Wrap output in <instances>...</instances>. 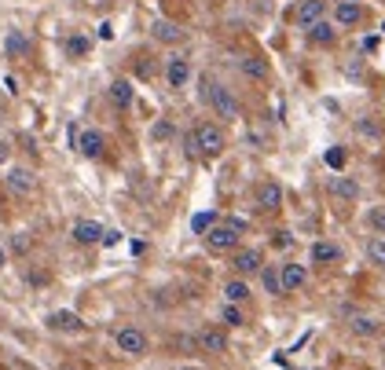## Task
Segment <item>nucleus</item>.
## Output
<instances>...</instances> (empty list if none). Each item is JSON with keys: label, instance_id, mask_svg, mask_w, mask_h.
Wrapping results in <instances>:
<instances>
[{"label": "nucleus", "instance_id": "1", "mask_svg": "<svg viewBox=\"0 0 385 370\" xmlns=\"http://www.w3.org/2000/svg\"><path fill=\"white\" fill-rule=\"evenodd\" d=\"M191 150H195V155H202V158H213V155H221L224 150V132L216 129L213 121H202L195 132H191Z\"/></svg>", "mask_w": 385, "mask_h": 370}, {"label": "nucleus", "instance_id": "2", "mask_svg": "<svg viewBox=\"0 0 385 370\" xmlns=\"http://www.w3.org/2000/svg\"><path fill=\"white\" fill-rule=\"evenodd\" d=\"M239 242H242V235L231 224H213L209 231H205V246H209L213 253H235Z\"/></svg>", "mask_w": 385, "mask_h": 370}, {"label": "nucleus", "instance_id": "3", "mask_svg": "<svg viewBox=\"0 0 385 370\" xmlns=\"http://www.w3.org/2000/svg\"><path fill=\"white\" fill-rule=\"evenodd\" d=\"M209 103H213V110L221 114V118H239L242 114V107H239V99L231 96V88H224V85H213V92H209Z\"/></svg>", "mask_w": 385, "mask_h": 370}, {"label": "nucleus", "instance_id": "4", "mask_svg": "<svg viewBox=\"0 0 385 370\" xmlns=\"http://www.w3.org/2000/svg\"><path fill=\"white\" fill-rule=\"evenodd\" d=\"M114 341H118V349L125 355H144L147 352V334H144V330H136V326H121Z\"/></svg>", "mask_w": 385, "mask_h": 370}, {"label": "nucleus", "instance_id": "5", "mask_svg": "<svg viewBox=\"0 0 385 370\" xmlns=\"http://www.w3.org/2000/svg\"><path fill=\"white\" fill-rule=\"evenodd\" d=\"M253 202H257V209H264V213H275V209L282 206V187H279L275 180H264V184H257V195H253Z\"/></svg>", "mask_w": 385, "mask_h": 370}, {"label": "nucleus", "instance_id": "6", "mask_svg": "<svg viewBox=\"0 0 385 370\" xmlns=\"http://www.w3.org/2000/svg\"><path fill=\"white\" fill-rule=\"evenodd\" d=\"M323 11H327L323 0H301L298 11H293V19H298L301 30H312L316 22H323Z\"/></svg>", "mask_w": 385, "mask_h": 370}, {"label": "nucleus", "instance_id": "7", "mask_svg": "<svg viewBox=\"0 0 385 370\" xmlns=\"http://www.w3.org/2000/svg\"><path fill=\"white\" fill-rule=\"evenodd\" d=\"M198 349L202 352H209V355H216V352H228V334L224 330H216V326H205V330H198Z\"/></svg>", "mask_w": 385, "mask_h": 370}, {"label": "nucleus", "instance_id": "8", "mask_svg": "<svg viewBox=\"0 0 385 370\" xmlns=\"http://www.w3.org/2000/svg\"><path fill=\"white\" fill-rule=\"evenodd\" d=\"M165 81H169V88H184L191 81V62L184 55H173L169 67H165Z\"/></svg>", "mask_w": 385, "mask_h": 370}, {"label": "nucleus", "instance_id": "9", "mask_svg": "<svg viewBox=\"0 0 385 370\" xmlns=\"http://www.w3.org/2000/svg\"><path fill=\"white\" fill-rule=\"evenodd\" d=\"M279 279H282V293H293L308 283V272L301 264H279Z\"/></svg>", "mask_w": 385, "mask_h": 370}, {"label": "nucleus", "instance_id": "10", "mask_svg": "<svg viewBox=\"0 0 385 370\" xmlns=\"http://www.w3.org/2000/svg\"><path fill=\"white\" fill-rule=\"evenodd\" d=\"M103 147H107V139H103L99 129H85L81 136H77V150H81L85 158H99Z\"/></svg>", "mask_w": 385, "mask_h": 370}, {"label": "nucleus", "instance_id": "11", "mask_svg": "<svg viewBox=\"0 0 385 370\" xmlns=\"http://www.w3.org/2000/svg\"><path fill=\"white\" fill-rule=\"evenodd\" d=\"M103 224L96 220H77L74 224V242H81V246H96V242H103Z\"/></svg>", "mask_w": 385, "mask_h": 370}, {"label": "nucleus", "instance_id": "12", "mask_svg": "<svg viewBox=\"0 0 385 370\" xmlns=\"http://www.w3.org/2000/svg\"><path fill=\"white\" fill-rule=\"evenodd\" d=\"M264 267V253L261 249H242V253H235V272L246 279V275H253V272H261Z\"/></svg>", "mask_w": 385, "mask_h": 370}, {"label": "nucleus", "instance_id": "13", "mask_svg": "<svg viewBox=\"0 0 385 370\" xmlns=\"http://www.w3.org/2000/svg\"><path fill=\"white\" fill-rule=\"evenodd\" d=\"M48 326L59 330V334H77V330H85L81 315H74V312H51L48 315Z\"/></svg>", "mask_w": 385, "mask_h": 370}, {"label": "nucleus", "instance_id": "14", "mask_svg": "<svg viewBox=\"0 0 385 370\" xmlns=\"http://www.w3.org/2000/svg\"><path fill=\"white\" fill-rule=\"evenodd\" d=\"M107 96H110V103L118 107V110H128V107H132V81H125V78L110 81Z\"/></svg>", "mask_w": 385, "mask_h": 370}, {"label": "nucleus", "instance_id": "15", "mask_svg": "<svg viewBox=\"0 0 385 370\" xmlns=\"http://www.w3.org/2000/svg\"><path fill=\"white\" fill-rule=\"evenodd\" d=\"M330 195L334 198H341V202H352V198H359V184L352 180V176H330Z\"/></svg>", "mask_w": 385, "mask_h": 370}, {"label": "nucleus", "instance_id": "16", "mask_svg": "<svg viewBox=\"0 0 385 370\" xmlns=\"http://www.w3.org/2000/svg\"><path fill=\"white\" fill-rule=\"evenodd\" d=\"M239 70H242V78H250V81H268V62L261 55H242Z\"/></svg>", "mask_w": 385, "mask_h": 370}, {"label": "nucleus", "instance_id": "17", "mask_svg": "<svg viewBox=\"0 0 385 370\" xmlns=\"http://www.w3.org/2000/svg\"><path fill=\"white\" fill-rule=\"evenodd\" d=\"M4 52L8 59H22V55H30V37H26L22 30H11L4 37Z\"/></svg>", "mask_w": 385, "mask_h": 370}, {"label": "nucleus", "instance_id": "18", "mask_svg": "<svg viewBox=\"0 0 385 370\" xmlns=\"http://www.w3.org/2000/svg\"><path fill=\"white\" fill-rule=\"evenodd\" d=\"M224 301H228V304H239V308H242V304L250 301V286H246V279H231V283L224 286Z\"/></svg>", "mask_w": 385, "mask_h": 370}, {"label": "nucleus", "instance_id": "19", "mask_svg": "<svg viewBox=\"0 0 385 370\" xmlns=\"http://www.w3.org/2000/svg\"><path fill=\"white\" fill-rule=\"evenodd\" d=\"M308 41H312L316 48H327V44L338 41V30H334L330 22H316V26L308 30Z\"/></svg>", "mask_w": 385, "mask_h": 370}, {"label": "nucleus", "instance_id": "20", "mask_svg": "<svg viewBox=\"0 0 385 370\" xmlns=\"http://www.w3.org/2000/svg\"><path fill=\"white\" fill-rule=\"evenodd\" d=\"M359 15H363V11H359V4H352V0H341V4L334 8V19H338V26H356Z\"/></svg>", "mask_w": 385, "mask_h": 370}, {"label": "nucleus", "instance_id": "21", "mask_svg": "<svg viewBox=\"0 0 385 370\" xmlns=\"http://www.w3.org/2000/svg\"><path fill=\"white\" fill-rule=\"evenodd\" d=\"M312 261L316 264H338L341 261V249L334 246V242H316V246H312Z\"/></svg>", "mask_w": 385, "mask_h": 370}, {"label": "nucleus", "instance_id": "22", "mask_svg": "<svg viewBox=\"0 0 385 370\" xmlns=\"http://www.w3.org/2000/svg\"><path fill=\"white\" fill-rule=\"evenodd\" d=\"M8 184L19 191V195H30V191L37 187V180H33V173L30 169H11L8 173Z\"/></svg>", "mask_w": 385, "mask_h": 370}, {"label": "nucleus", "instance_id": "23", "mask_svg": "<svg viewBox=\"0 0 385 370\" xmlns=\"http://www.w3.org/2000/svg\"><path fill=\"white\" fill-rule=\"evenodd\" d=\"M367 257H370V264H382L385 267V235H375L367 242Z\"/></svg>", "mask_w": 385, "mask_h": 370}, {"label": "nucleus", "instance_id": "24", "mask_svg": "<svg viewBox=\"0 0 385 370\" xmlns=\"http://www.w3.org/2000/svg\"><path fill=\"white\" fill-rule=\"evenodd\" d=\"M62 48H67V55H74V59H77V55H88L92 41H88V37H77V33H74V37H67V44H62Z\"/></svg>", "mask_w": 385, "mask_h": 370}, {"label": "nucleus", "instance_id": "25", "mask_svg": "<svg viewBox=\"0 0 385 370\" xmlns=\"http://www.w3.org/2000/svg\"><path fill=\"white\" fill-rule=\"evenodd\" d=\"M352 334L375 337V334H378V323H375V319H367V315H356V319H352Z\"/></svg>", "mask_w": 385, "mask_h": 370}, {"label": "nucleus", "instance_id": "26", "mask_svg": "<svg viewBox=\"0 0 385 370\" xmlns=\"http://www.w3.org/2000/svg\"><path fill=\"white\" fill-rule=\"evenodd\" d=\"M261 283L268 293H282V279H279V267H261Z\"/></svg>", "mask_w": 385, "mask_h": 370}, {"label": "nucleus", "instance_id": "27", "mask_svg": "<svg viewBox=\"0 0 385 370\" xmlns=\"http://www.w3.org/2000/svg\"><path fill=\"white\" fill-rule=\"evenodd\" d=\"M246 323V315H242L239 304H224V326H242Z\"/></svg>", "mask_w": 385, "mask_h": 370}, {"label": "nucleus", "instance_id": "28", "mask_svg": "<svg viewBox=\"0 0 385 370\" xmlns=\"http://www.w3.org/2000/svg\"><path fill=\"white\" fill-rule=\"evenodd\" d=\"M367 224L375 227L378 235H385V206H375V209H370V213H367Z\"/></svg>", "mask_w": 385, "mask_h": 370}, {"label": "nucleus", "instance_id": "29", "mask_svg": "<svg viewBox=\"0 0 385 370\" xmlns=\"http://www.w3.org/2000/svg\"><path fill=\"white\" fill-rule=\"evenodd\" d=\"M154 33H158L162 41H180V37H184V33L173 26V22H158V26H154Z\"/></svg>", "mask_w": 385, "mask_h": 370}, {"label": "nucleus", "instance_id": "30", "mask_svg": "<svg viewBox=\"0 0 385 370\" xmlns=\"http://www.w3.org/2000/svg\"><path fill=\"white\" fill-rule=\"evenodd\" d=\"M213 224H216V216H213V213H198V216H195V220H191V227H195V231H198V235H205V231H209V227H213Z\"/></svg>", "mask_w": 385, "mask_h": 370}, {"label": "nucleus", "instance_id": "31", "mask_svg": "<svg viewBox=\"0 0 385 370\" xmlns=\"http://www.w3.org/2000/svg\"><path fill=\"white\" fill-rule=\"evenodd\" d=\"M327 165L341 173V165H345V150H341V147H330V150H327Z\"/></svg>", "mask_w": 385, "mask_h": 370}, {"label": "nucleus", "instance_id": "32", "mask_svg": "<svg viewBox=\"0 0 385 370\" xmlns=\"http://www.w3.org/2000/svg\"><path fill=\"white\" fill-rule=\"evenodd\" d=\"M359 132H363V136H382V125L370 121V118H363V121H359Z\"/></svg>", "mask_w": 385, "mask_h": 370}, {"label": "nucleus", "instance_id": "33", "mask_svg": "<svg viewBox=\"0 0 385 370\" xmlns=\"http://www.w3.org/2000/svg\"><path fill=\"white\" fill-rule=\"evenodd\" d=\"M99 37H103V41H110V37H114V30H110V22H103V26H99Z\"/></svg>", "mask_w": 385, "mask_h": 370}, {"label": "nucleus", "instance_id": "34", "mask_svg": "<svg viewBox=\"0 0 385 370\" xmlns=\"http://www.w3.org/2000/svg\"><path fill=\"white\" fill-rule=\"evenodd\" d=\"M4 264H8V253H4V249H0V267H4Z\"/></svg>", "mask_w": 385, "mask_h": 370}, {"label": "nucleus", "instance_id": "35", "mask_svg": "<svg viewBox=\"0 0 385 370\" xmlns=\"http://www.w3.org/2000/svg\"><path fill=\"white\" fill-rule=\"evenodd\" d=\"M8 158V147H0V161H4Z\"/></svg>", "mask_w": 385, "mask_h": 370}, {"label": "nucleus", "instance_id": "36", "mask_svg": "<svg viewBox=\"0 0 385 370\" xmlns=\"http://www.w3.org/2000/svg\"><path fill=\"white\" fill-rule=\"evenodd\" d=\"M180 370H198V367H180Z\"/></svg>", "mask_w": 385, "mask_h": 370}, {"label": "nucleus", "instance_id": "37", "mask_svg": "<svg viewBox=\"0 0 385 370\" xmlns=\"http://www.w3.org/2000/svg\"><path fill=\"white\" fill-rule=\"evenodd\" d=\"M352 4H356V0H352Z\"/></svg>", "mask_w": 385, "mask_h": 370}]
</instances>
